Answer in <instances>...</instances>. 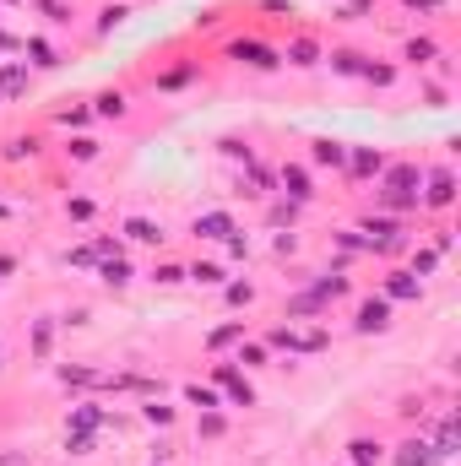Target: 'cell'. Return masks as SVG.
<instances>
[{"instance_id": "cell-17", "label": "cell", "mask_w": 461, "mask_h": 466, "mask_svg": "<svg viewBox=\"0 0 461 466\" xmlns=\"http://www.w3.org/2000/svg\"><path fill=\"white\" fill-rule=\"evenodd\" d=\"M71 158H76V163H92V158H98V142H92V136H76V142H71Z\"/></svg>"}, {"instance_id": "cell-13", "label": "cell", "mask_w": 461, "mask_h": 466, "mask_svg": "<svg viewBox=\"0 0 461 466\" xmlns=\"http://www.w3.org/2000/svg\"><path fill=\"white\" fill-rule=\"evenodd\" d=\"M185 402H190V406H201V412H212V406H217V390H212V385H190V390H185Z\"/></svg>"}, {"instance_id": "cell-16", "label": "cell", "mask_w": 461, "mask_h": 466, "mask_svg": "<svg viewBox=\"0 0 461 466\" xmlns=\"http://www.w3.org/2000/svg\"><path fill=\"white\" fill-rule=\"evenodd\" d=\"M375 168H380V152L358 146V152H353V174H375Z\"/></svg>"}, {"instance_id": "cell-1", "label": "cell", "mask_w": 461, "mask_h": 466, "mask_svg": "<svg viewBox=\"0 0 461 466\" xmlns=\"http://www.w3.org/2000/svg\"><path fill=\"white\" fill-rule=\"evenodd\" d=\"M391 325V304L385 299H364V309H358V331H385Z\"/></svg>"}, {"instance_id": "cell-3", "label": "cell", "mask_w": 461, "mask_h": 466, "mask_svg": "<svg viewBox=\"0 0 461 466\" xmlns=\"http://www.w3.org/2000/svg\"><path fill=\"white\" fill-rule=\"evenodd\" d=\"M195 233H201V239H228L233 217H228V212H207V217H195Z\"/></svg>"}, {"instance_id": "cell-19", "label": "cell", "mask_w": 461, "mask_h": 466, "mask_svg": "<svg viewBox=\"0 0 461 466\" xmlns=\"http://www.w3.org/2000/svg\"><path fill=\"white\" fill-rule=\"evenodd\" d=\"M348 450H353V461H358V466L380 461V445H369V439H353V445H348Z\"/></svg>"}, {"instance_id": "cell-14", "label": "cell", "mask_w": 461, "mask_h": 466, "mask_svg": "<svg viewBox=\"0 0 461 466\" xmlns=\"http://www.w3.org/2000/svg\"><path fill=\"white\" fill-rule=\"evenodd\" d=\"M233 55H239V60H250V65H277V60H272V49H261V43H239Z\"/></svg>"}, {"instance_id": "cell-12", "label": "cell", "mask_w": 461, "mask_h": 466, "mask_svg": "<svg viewBox=\"0 0 461 466\" xmlns=\"http://www.w3.org/2000/svg\"><path fill=\"white\" fill-rule=\"evenodd\" d=\"M434 455H456V423H440V434H434Z\"/></svg>"}, {"instance_id": "cell-6", "label": "cell", "mask_w": 461, "mask_h": 466, "mask_svg": "<svg viewBox=\"0 0 461 466\" xmlns=\"http://www.w3.org/2000/svg\"><path fill=\"white\" fill-rule=\"evenodd\" d=\"M125 233H130L136 244H163V228L152 223V217H130V223H125Z\"/></svg>"}, {"instance_id": "cell-26", "label": "cell", "mask_w": 461, "mask_h": 466, "mask_svg": "<svg viewBox=\"0 0 461 466\" xmlns=\"http://www.w3.org/2000/svg\"><path fill=\"white\" fill-rule=\"evenodd\" d=\"M65 450H71V455H87V450H92V434H71V445H65Z\"/></svg>"}, {"instance_id": "cell-25", "label": "cell", "mask_w": 461, "mask_h": 466, "mask_svg": "<svg viewBox=\"0 0 461 466\" xmlns=\"http://www.w3.org/2000/svg\"><path fill=\"white\" fill-rule=\"evenodd\" d=\"M142 412H147V423H174V406H158V402H152V406H142Z\"/></svg>"}, {"instance_id": "cell-5", "label": "cell", "mask_w": 461, "mask_h": 466, "mask_svg": "<svg viewBox=\"0 0 461 466\" xmlns=\"http://www.w3.org/2000/svg\"><path fill=\"white\" fill-rule=\"evenodd\" d=\"M282 190H288L294 201H310V196H315V190H310V174H304L298 163H288V168H282Z\"/></svg>"}, {"instance_id": "cell-22", "label": "cell", "mask_w": 461, "mask_h": 466, "mask_svg": "<svg viewBox=\"0 0 461 466\" xmlns=\"http://www.w3.org/2000/svg\"><path fill=\"white\" fill-rule=\"evenodd\" d=\"M27 55H33V65H55V49H49L43 39H33V43H27Z\"/></svg>"}, {"instance_id": "cell-24", "label": "cell", "mask_w": 461, "mask_h": 466, "mask_svg": "<svg viewBox=\"0 0 461 466\" xmlns=\"http://www.w3.org/2000/svg\"><path fill=\"white\" fill-rule=\"evenodd\" d=\"M429 55H434V43H429V39H413V43H407V60H429Z\"/></svg>"}, {"instance_id": "cell-28", "label": "cell", "mask_w": 461, "mask_h": 466, "mask_svg": "<svg viewBox=\"0 0 461 466\" xmlns=\"http://www.w3.org/2000/svg\"><path fill=\"white\" fill-rule=\"evenodd\" d=\"M201 434H223V418H217V406H212L207 418H201Z\"/></svg>"}, {"instance_id": "cell-27", "label": "cell", "mask_w": 461, "mask_h": 466, "mask_svg": "<svg viewBox=\"0 0 461 466\" xmlns=\"http://www.w3.org/2000/svg\"><path fill=\"white\" fill-rule=\"evenodd\" d=\"M228 304H250V282H233L228 287Z\"/></svg>"}, {"instance_id": "cell-2", "label": "cell", "mask_w": 461, "mask_h": 466, "mask_svg": "<svg viewBox=\"0 0 461 466\" xmlns=\"http://www.w3.org/2000/svg\"><path fill=\"white\" fill-rule=\"evenodd\" d=\"M450 196H456V179H450L445 168H434V174H429V190H423V201H429V206H450Z\"/></svg>"}, {"instance_id": "cell-10", "label": "cell", "mask_w": 461, "mask_h": 466, "mask_svg": "<svg viewBox=\"0 0 461 466\" xmlns=\"http://www.w3.org/2000/svg\"><path fill=\"white\" fill-rule=\"evenodd\" d=\"M71 423H76V434H92V428L104 423V412H98V406L87 402V406H76V412H71Z\"/></svg>"}, {"instance_id": "cell-11", "label": "cell", "mask_w": 461, "mask_h": 466, "mask_svg": "<svg viewBox=\"0 0 461 466\" xmlns=\"http://www.w3.org/2000/svg\"><path fill=\"white\" fill-rule=\"evenodd\" d=\"M315 163H331L336 168V163H348V146L342 142H315Z\"/></svg>"}, {"instance_id": "cell-15", "label": "cell", "mask_w": 461, "mask_h": 466, "mask_svg": "<svg viewBox=\"0 0 461 466\" xmlns=\"http://www.w3.org/2000/svg\"><path fill=\"white\" fill-rule=\"evenodd\" d=\"M104 282H114V287H120V282H130V266L120 261V255H109V261H104Z\"/></svg>"}, {"instance_id": "cell-21", "label": "cell", "mask_w": 461, "mask_h": 466, "mask_svg": "<svg viewBox=\"0 0 461 466\" xmlns=\"http://www.w3.org/2000/svg\"><path fill=\"white\" fill-rule=\"evenodd\" d=\"M336 60V71H348V76H364V60H358V55H348V49H342V55H331Z\"/></svg>"}, {"instance_id": "cell-8", "label": "cell", "mask_w": 461, "mask_h": 466, "mask_svg": "<svg viewBox=\"0 0 461 466\" xmlns=\"http://www.w3.org/2000/svg\"><path fill=\"white\" fill-rule=\"evenodd\" d=\"M217 380H223V385H228V396L239 406H250L255 402V390H250V380H239V374H233V369H217Z\"/></svg>"}, {"instance_id": "cell-18", "label": "cell", "mask_w": 461, "mask_h": 466, "mask_svg": "<svg viewBox=\"0 0 461 466\" xmlns=\"http://www.w3.org/2000/svg\"><path fill=\"white\" fill-rule=\"evenodd\" d=\"M315 55H320V49H315L310 39H298L294 49H288V60H294V65H315Z\"/></svg>"}, {"instance_id": "cell-9", "label": "cell", "mask_w": 461, "mask_h": 466, "mask_svg": "<svg viewBox=\"0 0 461 466\" xmlns=\"http://www.w3.org/2000/svg\"><path fill=\"white\" fill-rule=\"evenodd\" d=\"M385 293H391V299H418V277H413V271H397V277L385 282Z\"/></svg>"}, {"instance_id": "cell-4", "label": "cell", "mask_w": 461, "mask_h": 466, "mask_svg": "<svg viewBox=\"0 0 461 466\" xmlns=\"http://www.w3.org/2000/svg\"><path fill=\"white\" fill-rule=\"evenodd\" d=\"M397 466H440V455H434V445H423V439H413V445H401Z\"/></svg>"}, {"instance_id": "cell-20", "label": "cell", "mask_w": 461, "mask_h": 466, "mask_svg": "<svg viewBox=\"0 0 461 466\" xmlns=\"http://www.w3.org/2000/svg\"><path fill=\"white\" fill-rule=\"evenodd\" d=\"M190 277H195V282H207V287H217V282H223V266L201 261V266H195V271H190Z\"/></svg>"}, {"instance_id": "cell-7", "label": "cell", "mask_w": 461, "mask_h": 466, "mask_svg": "<svg viewBox=\"0 0 461 466\" xmlns=\"http://www.w3.org/2000/svg\"><path fill=\"white\" fill-rule=\"evenodd\" d=\"M0 92H6V98H22V92H27V65H6V71H0Z\"/></svg>"}, {"instance_id": "cell-23", "label": "cell", "mask_w": 461, "mask_h": 466, "mask_svg": "<svg viewBox=\"0 0 461 466\" xmlns=\"http://www.w3.org/2000/svg\"><path fill=\"white\" fill-rule=\"evenodd\" d=\"M98 114H125V98H120V92H104V98H98Z\"/></svg>"}, {"instance_id": "cell-29", "label": "cell", "mask_w": 461, "mask_h": 466, "mask_svg": "<svg viewBox=\"0 0 461 466\" xmlns=\"http://www.w3.org/2000/svg\"><path fill=\"white\" fill-rule=\"evenodd\" d=\"M407 6H418V11H440V0H407Z\"/></svg>"}]
</instances>
